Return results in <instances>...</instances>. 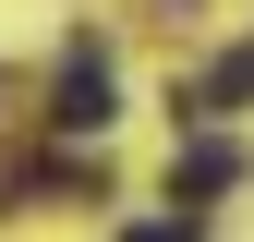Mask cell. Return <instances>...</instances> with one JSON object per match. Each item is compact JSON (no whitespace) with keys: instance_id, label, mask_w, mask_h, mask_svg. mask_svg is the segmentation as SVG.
I'll list each match as a JSON object with an SVG mask.
<instances>
[{"instance_id":"1","label":"cell","mask_w":254,"mask_h":242,"mask_svg":"<svg viewBox=\"0 0 254 242\" xmlns=\"http://www.w3.org/2000/svg\"><path fill=\"white\" fill-rule=\"evenodd\" d=\"M109 109H121L109 49H73V60H61V85H49V121H61V133H109Z\"/></svg>"},{"instance_id":"2","label":"cell","mask_w":254,"mask_h":242,"mask_svg":"<svg viewBox=\"0 0 254 242\" xmlns=\"http://www.w3.org/2000/svg\"><path fill=\"white\" fill-rule=\"evenodd\" d=\"M230 182H242V145H230V133H194V145L170 158V194H182V206H206V194H230Z\"/></svg>"},{"instance_id":"3","label":"cell","mask_w":254,"mask_h":242,"mask_svg":"<svg viewBox=\"0 0 254 242\" xmlns=\"http://www.w3.org/2000/svg\"><path fill=\"white\" fill-rule=\"evenodd\" d=\"M242 97H254V49H230V60H206V73H194V121L242 109Z\"/></svg>"},{"instance_id":"4","label":"cell","mask_w":254,"mask_h":242,"mask_svg":"<svg viewBox=\"0 0 254 242\" xmlns=\"http://www.w3.org/2000/svg\"><path fill=\"white\" fill-rule=\"evenodd\" d=\"M121 242H206L194 218H157V230H121Z\"/></svg>"}]
</instances>
